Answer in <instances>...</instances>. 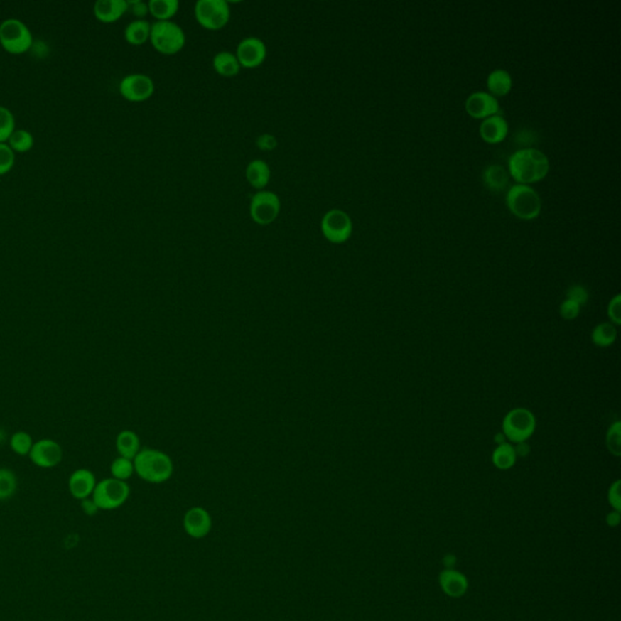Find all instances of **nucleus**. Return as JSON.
<instances>
[{
	"mask_svg": "<svg viewBox=\"0 0 621 621\" xmlns=\"http://www.w3.org/2000/svg\"><path fill=\"white\" fill-rule=\"evenodd\" d=\"M152 25L146 20H134L125 27V40L131 45L145 44L151 37Z\"/></svg>",
	"mask_w": 621,
	"mask_h": 621,
	"instance_id": "5701e85b",
	"label": "nucleus"
},
{
	"mask_svg": "<svg viewBox=\"0 0 621 621\" xmlns=\"http://www.w3.org/2000/svg\"><path fill=\"white\" fill-rule=\"evenodd\" d=\"M480 136L488 144H499L504 141L509 134V124L505 118L499 114L489 117L483 120L480 129Z\"/></svg>",
	"mask_w": 621,
	"mask_h": 621,
	"instance_id": "a211bd4d",
	"label": "nucleus"
},
{
	"mask_svg": "<svg viewBox=\"0 0 621 621\" xmlns=\"http://www.w3.org/2000/svg\"><path fill=\"white\" fill-rule=\"evenodd\" d=\"M148 13L158 21H170L176 15L180 3L178 0H149Z\"/></svg>",
	"mask_w": 621,
	"mask_h": 621,
	"instance_id": "a878e982",
	"label": "nucleus"
},
{
	"mask_svg": "<svg viewBox=\"0 0 621 621\" xmlns=\"http://www.w3.org/2000/svg\"><path fill=\"white\" fill-rule=\"evenodd\" d=\"M97 485V480L94 473L87 468H78L68 478V490L72 497L77 500H84L92 497Z\"/></svg>",
	"mask_w": 621,
	"mask_h": 621,
	"instance_id": "dca6fc26",
	"label": "nucleus"
},
{
	"mask_svg": "<svg viewBox=\"0 0 621 621\" xmlns=\"http://www.w3.org/2000/svg\"><path fill=\"white\" fill-rule=\"evenodd\" d=\"M195 20L204 28H224L231 18V9L226 0H198L195 5Z\"/></svg>",
	"mask_w": 621,
	"mask_h": 621,
	"instance_id": "6e6552de",
	"label": "nucleus"
},
{
	"mask_svg": "<svg viewBox=\"0 0 621 621\" xmlns=\"http://www.w3.org/2000/svg\"><path fill=\"white\" fill-rule=\"evenodd\" d=\"M483 181L489 190L500 192L509 185V174L502 166H489L483 171Z\"/></svg>",
	"mask_w": 621,
	"mask_h": 621,
	"instance_id": "393cba45",
	"label": "nucleus"
},
{
	"mask_svg": "<svg viewBox=\"0 0 621 621\" xmlns=\"http://www.w3.org/2000/svg\"><path fill=\"white\" fill-rule=\"evenodd\" d=\"M245 178L248 183L259 191L265 190L271 180V169L265 161L254 159L249 163L245 169Z\"/></svg>",
	"mask_w": 621,
	"mask_h": 621,
	"instance_id": "aec40b11",
	"label": "nucleus"
},
{
	"mask_svg": "<svg viewBox=\"0 0 621 621\" xmlns=\"http://www.w3.org/2000/svg\"><path fill=\"white\" fill-rule=\"evenodd\" d=\"M607 446L609 452L615 456L621 455V425L619 421L614 423L609 428L607 433Z\"/></svg>",
	"mask_w": 621,
	"mask_h": 621,
	"instance_id": "f704fd0d",
	"label": "nucleus"
},
{
	"mask_svg": "<svg viewBox=\"0 0 621 621\" xmlns=\"http://www.w3.org/2000/svg\"><path fill=\"white\" fill-rule=\"evenodd\" d=\"M17 477L13 470L0 468V500H8L16 493Z\"/></svg>",
	"mask_w": 621,
	"mask_h": 621,
	"instance_id": "c756f323",
	"label": "nucleus"
},
{
	"mask_svg": "<svg viewBox=\"0 0 621 621\" xmlns=\"http://www.w3.org/2000/svg\"><path fill=\"white\" fill-rule=\"evenodd\" d=\"M439 584L444 593L450 597L464 596L468 588L466 576L456 572L455 569H444L439 576Z\"/></svg>",
	"mask_w": 621,
	"mask_h": 621,
	"instance_id": "6ab92c4d",
	"label": "nucleus"
},
{
	"mask_svg": "<svg viewBox=\"0 0 621 621\" xmlns=\"http://www.w3.org/2000/svg\"><path fill=\"white\" fill-rule=\"evenodd\" d=\"M16 129L14 113L5 106H0V144L8 142L9 137Z\"/></svg>",
	"mask_w": 621,
	"mask_h": 621,
	"instance_id": "473e14b6",
	"label": "nucleus"
},
{
	"mask_svg": "<svg viewBox=\"0 0 621 621\" xmlns=\"http://www.w3.org/2000/svg\"><path fill=\"white\" fill-rule=\"evenodd\" d=\"M14 152L25 153L34 146V137L26 129H15L6 142Z\"/></svg>",
	"mask_w": 621,
	"mask_h": 621,
	"instance_id": "c85d7f7f",
	"label": "nucleus"
},
{
	"mask_svg": "<svg viewBox=\"0 0 621 621\" xmlns=\"http://www.w3.org/2000/svg\"><path fill=\"white\" fill-rule=\"evenodd\" d=\"M33 444L32 436L26 431H17L10 438V448L18 456H28Z\"/></svg>",
	"mask_w": 621,
	"mask_h": 621,
	"instance_id": "7c9ffc66",
	"label": "nucleus"
},
{
	"mask_svg": "<svg viewBox=\"0 0 621 621\" xmlns=\"http://www.w3.org/2000/svg\"><path fill=\"white\" fill-rule=\"evenodd\" d=\"M619 512H620V511H615V509H614L613 512L608 514V516H607V523H608V526H615L619 524V522H620V514H619Z\"/></svg>",
	"mask_w": 621,
	"mask_h": 621,
	"instance_id": "c03bdc74",
	"label": "nucleus"
},
{
	"mask_svg": "<svg viewBox=\"0 0 621 621\" xmlns=\"http://www.w3.org/2000/svg\"><path fill=\"white\" fill-rule=\"evenodd\" d=\"M16 156L6 142L0 144V175L6 174L13 169Z\"/></svg>",
	"mask_w": 621,
	"mask_h": 621,
	"instance_id": "72a5a7b5",
	"label": "nucleus"
},
{
	"mask_svg": "<svg viewBox=\"0 0 621 621\" xmlns=\"http://www.w3.org/2000/svg\"><path fill=\"white\" fill-rule=\"evenodd\" d=\"M212 526V516L203 507H191L183 516V529L191 538H205L210 533Z\"/></svg>",
	"mask_w": 621,
	"mask_h": 621,
	"instance_id": "4468645a",
	"label": "nucleus"
},
{
	"mask_svg": "<svg viewBox=\"0 0 621 621\" xmlns=\"http://www.w3.org/2000/svg\"><path fill=\"white\" fill-rule=\"evenodd\" d=\"M608 315L610 319V323L614 324L615 327L620 325L621 323V296L617 295L614 296L608 306Z\"/></svg>",
	"mask_w": 621,
	"mask_h": 621,
	"instance_id": "e433bc0d",
	"label": "nucleus"
},
{
	"mask_svg": "<svg viewBox=\"0 0 621 621\" xmlns=\"http://www.w3.org/2000/svg\"><path fill=\"white\" fill-rule=\"evenodd\" d=\"M514 452H516V455L517 456H526L529 454L530 447L529 444L526 443V442H521V443H516L514 446Z\"/></svg>",
	"mask_w": 621,
	"mask_h": 621,
	"instance_id": "37998d69",
	"label": "nucleus"
},
{
	"mask_svg": "<svg viewBox=\"0 0 621 621\" xmlns=\"http://www.w3.org/2000/svg\"><path fill=\"white\" fill-rule=\"evenodd\" d=\"M134 473H135V468H134L133 460L126 459L123 456H118L113 460L111 464V475L113 478L126 482Z\"/></svg>",
	"mask_w": 621,
	"mask_h": 621,
	"instance_id": "2f4dec72",
	"label": "nucleus"
},
{
	"mask_svg": "<svg viewBox=\"0 0 621 621\" xmlns=\"http://www.w3.org/2000/svg\"><path fill=\"white\" fill-rule=\"evenodd\" d=\"M28 458L32 461V464L38 468H56L63 461V447L54 439H39L37 442H34Z\"/></svg>",
	"mask_w": 621,
	"mask_h": 621,
	"instance_id": "f8f14e48",
	"label": "nucleus"
},
{
	"mask_svg": "<svg viewBox=\"0 0 621 621\" xmlns=\"http://www.w3.org/2000/svg\"><path fill=\"white\" fill-rule=\"evenodd\" d=\"M580 308H581V306H579L578 303L567 298L559 307V313H561V315L564 319L572 320V319H576L579 315Z\"/></svg>",
	"mask_w": 621,
	"mask_h": 621,
	"instance_id": "4c0bfd02",
	"label": "nucleus"
},
{
	"mask_svg": "<svg viewBox=\"0 0 621 621\" xmlns=\"http://www.w3.org/2000/svg\"><path fill=\"white\" fill-rule=\"evenodd\" d=\"M492 461L499 470H509L512 468L517 461L514 446L509 442L497 446L492 455Z\"/></svg>",
	"mask_w": 621,
	"mask_h": 621,
	"instance_id": "bb28decb",
	"label": "nucleus"
},
{
	"mask_svg": "<svg viewBox=\"0 0 621 621\" xmlns=\"http://www.w3.org/2000/svg\"><path fill=\"white\" fill-rule=\"evenodd\" d=\"M82 509H83L84 512L89 514V516H94V514L99 511L97 506H96V504L94 502L92 497H87V499L82 500Z\"/></svg>",
	"mask_w": 621,
	"mask_h": 621,
	"instance_id": "79ce46f5",
	"label": "nucleus"
},
{
	"mask_svg": "<svg viewBox=\"0 0 621 621\" xmlns=\"http://www.w3.org/2000/svg\"><path fill=\"white\" fill-rule=\"evenodd\" d=\"M281 212V199L274 192L259 191L250 202V216L254 222L267 226L277 219Z\"/></svg>",
	"mask_w": 621,
	"mask_h": 621,
	"instance_id": "9d476101",
	"label": "nucleus"
},
{
	"mask_svg": "<svg viewBox=\"0 0 621 621\" xmlns=\"http://www.w3.org/2000/svg\"><path fill=\"white\" fill-rule=\"evenodd\" d=\"M567 298L578 303L579 306H584L588 301V290L581 286H571L567 291Z\"/></svg>",
	"mask_w": 621,
	"mask_h": 621,
	"instance_id": "c9c22d12",
	"label": "nucleus"
},
{
	"mask_svg": "<svg viewBox=\"0 0 621 621\" xmlns=\"http://www.w3.org/2000/svg\"><path fill=\"white\" fill-rule=\"evenodd\" d=\"M119 92L130 102H144L154 94L153 79L142 73L125 75L120 82Z\"/></svg>",
	"mask_w": 621,
	"mask_h": 621,
	"instance_id": "9b49d317",
	"label": "nucleus"
},
{
	"mask_svg": "<svg viewBox=\"0 0 621 621\" xmlns=\"http://www.w3.org/2000/svg\"><path fill=\"white\" fill-rule=\"evenodd\" d=\"M456 559L454 556L449 555L444 558V566H446V569H454V563H455Z\"/></svg>",
	"mask_w": 621,
	"mask_h": 621,
	"instance_id": "a18cd8bd",
	"label": "nucleus"
},
{
	"mask_svg": "<svg viewBox=\"0 0 621 621\" xmlns=\"http://www.w3.org/2000/svg\"><path fill=\"white\" fill-rule=\"evenodd\" d=\"M128 11L126 0H97L94 4V15L99 22L112 23Z\"/></svg>",
	"mask_w": 621,
	"mask_h": 621,
	"instance_id": "f3484780",
	"label": "nucleus"
},
{
	"mask_svg": "<svg viewBox=\"0 0 621 621\" xmlns=\"http://www.w3.org/2000/svg\"><path fill=\"white\" fill-rule=\"evenodd\" d=\"M609 504L613 506L615 511H620L621 500H620V480H617L612 487L609 488L608 493Z\"/></svg>",
	"mask_w": 621,
	"mask_h": 621,
	"instance_id": "ea45409f",
	"label": "nucleus"
},
{
	"mask_svg": "<svg viewBox=\"0 0 621 621\" xmlns=\"http://www.w3.org/2000/svg\"><path fill=\"white\" fill-rule=\"evenodd\" d=\"M489 92H492L490 95L494 97H502L511 92L512 89V78L509 75V72L504 70H495L489 75L488 80H487Z\"/></svg>",
	"mask_w": 621,
	"mask_h": 621,
	"instance_id": "b1692460",
	"label": "nucleus"
},
{
	"mask_svg": "<svg viewBox=\"0 0 621 621\" xmlns=\"http://www.w3.org/2000/svg\"><path fill=\"white\" fill-rule=\"evenodd\" d=\"M536 428V418L530 410L516 408L506 414L502 423V433L512 443L526 442Z\"/></svg>",
	"mask_w": 621,
	"mask_h": 621,
	"instance_id": "0eeeda50",
	"label": "nucleus"
},
{
	"mask_svg": "<svg viewBox=\"0 0 621 621\" xmlns=\"http://www.w3.org/2000/svg\"><path fill=\"white\" fill-rule=\"evenodd\" d=\"M149 39L154 49L164 55L178 54L186 44V34L183 29L173 21L152 23Z\"/></svg>",
	"mask_w": 621,
	"mask_h": 621,
	"instance_id": "7ed1b4c3",
	"label": "nucleus"
},
{
	"mask_svg": "<svg viewBox=\"0 0 621 621\" xmlns=\"http://www.w3.org/2000/svg\"><path fill=\"white\" fill-rule=\"evenodd\" d=\"M267 48L262 39L257 37H247L240 40L237 46L236 56L240 66L255 68L265 61Z\"/></svg>",
	"mask_w": 621,
	"mask_h": 621,
	"instance_id": "ddd939ff",
	"label": "nucleus"
},
{
	"mask_svg": "<svg viewBox=\"0 0 621 621\" xmlns=\"http://www.w3.org/2000/svg\"><path fill=\"white\" fill-rule=\"evenodd\" d=\"M494 439H495V442H497V446L506 443V441H507V439H506L505 435H504L502 432H499L497 435H495V438Z\"/></svg>",
	"mask_w": 621,
	"mask_h": 621,
	"instance_id": "49530a36",
	"label": "nucleus"
},
{
	"mask_svg": "<svg viewBox=\"0 0 621 621\" xmlns=\"http://www.w3.org/2000/svg\"><path fill=\"white\" fill-rule=\"evenodd\" d=\"M256 145L262 151H272L277 147V139L271 134H264L257 139Z\"/></svg>",
	"mask_w": 621,
	"mask_h": 621,
	"instance_id": "a19ab883",
	"label": "nucleus"
},
{
	"mask_svg": "<svg viewBox=\"0 0 621 621\" xmlns=\"http://www.w3.org/2000/svg\"><path fill=\"white\" fill-rule=\"evenodd\" d=\"M509 168L512 178L519 185H529L538 183L546 176L550 163L541 151L523 148L511 156Z\"/></svg>",
	"mask_w": 621,
	"mask_h": 621,
	"instance_id": "f257e3e1",
	"label": "nucleus"
},
{
	"mask_svg": "<svg viewBox=\"0 0 621 621\" xmlns=\"http://www.w3.org/2000/svg\"><path fill=\"white\" fill-rule=\"evenodd\" d=\"M506 203L511 212L519 219H536L541 212L540 195L528 185L511 187L506 197Z\"/></svg>",
	"mask_w": 621,
	"mask_h": 621,
	"instance_id": "20e7f679",
	"label": "nucleus"
},
{
	"mask_svg": "<svg viewBox=\"0 0 621 621\" xmlns=\"http://www.w3.org/2000/svg\"><path fill=\"white\" fill-rule=\"evenodd\" d=\"M116 448L119 456L134 460V458L141 450L140 438L134 431H120L117 436Z\"/></svg>",
	"mask_w": 621,
	"mask_h": 621,
	"instance_id": "412c9836",
	"label": "nucleus"
},
{
	"mask_svg": "<svg viewBox=\"0 0 621 621\" xmlns=\"http://www.w3.org/2000/svg\"><path fill=\"white\" fill-rule=\"evenodd\" d=\"M617 327L612 323L598 324L593 329L591 338H593V344L598 347H609L615 342L617 340Z\"/></svg>",
	"mask_w": 621,
	"mask_h": 621,
	"instance_id": "cd10ccee",
	"label": "nucleus"
},
{
	"mask_svg": "<svg viewBox=\"0 0 621 621\" xmlns=\"http://www.w3.org/2000/svg\"><path fill=\"white\" fill-rule=\"evenodd\" d=\"M465 107L468 114L476 119H487L500 111L497 99L483 92H473L472 95L468 96Z\"/></svg>",
	"mask_w": 621,
	"mask_h": 621,
	"instance_id": "2eb2a0df",
	"label": "nucleus"
},
{
	"mask_svg": "<svg viewBox=\"0 0 621 621\" xmlns=\"http://www.w3.org/2000/svg\"><path fill=\"white\" fill-rule=\"evenodd\" d=\"M128 11H131L137 20H144V17L148 14V4L141 0H131L128 1Z\"/></svg>",
	"mask_w": 621,
	"mask_h": 621,
	"instance_id": "58836bf2",
	"label": "nucleus"
},
{
	"mask_svg": "<svg viewBox=\"0 0 621 621\" xmlns=\"http://www.w3.org/2000/svg\"><path fill=\"white\" fill-rule=\"evenodd\" d=\"M133 461L135 473L147 483L161 485L169 480L174 473L171 458L158 449L144 448Z\"/></svg>",
	"mask_w": 621,
	"mask_h": 621,
	"instance_id": "f03ea898",
	"label": "nucleus"
},
{
	"mask_svg": "<svg viewBox=\"0 0 621 621\" xmlns=\"http://www.w3.org/2000/svg\"><path fill=\"white\" fill-rule=\"evenodd\" d=\"M212 67H214L216 73H219L222 77H227V78L238 75L240 68H242L236 54H232L230 51L217 53L212 58Z\"/></svg>",
	"mask_w": 621,
	"mask_h": 621,
	"instance_id": "4be33fe9",
	"label": "nucleus"
},
{
	"mask_svg": "<svg viewBox=\"0 0 621 621\" xmlns=\"http://www.w3.org/2000/svg\"><path fill=\"white\" fill-rule=\"evenodd\" d=\"M320 231L324 238L334 244L347 242L352 236V220L347 212L340 209H332L324 214L320 221Z\"/></svg>",
	"mask_w": 621,
	"mask_h": 621,
	"instance_id": "1a4fd4ad",
	"label": "nucleus"
},
{
	"mask_svg": "<svg viewBox=\"0 0 621 621\" xmlns=\"http://www.w3.org/2000/svg\"><path fill=\"white\" fill-rule=\"evenodd\" d=\"M33 44V36L25 22L6 18L0 23V45L14 55L23 54Z\"/></svg>",
	"mask_w": 621,
	"mask_h": 621,
	"instance_id": "423d86ee",
	"label": "nucleus"
},
{
	"mask_svg": "<svg viewBox=\"0 0 621 621\" xmlns=\"http://www.w3.org/2000/svg\"><path fill=\"white\" fill-rule=\"evenodd\" d=\"M129 495H130V487L126 482L109 477L97 482L92 499L97 506V509L112 511L124 505L129 499Z\"/></svg>",
	"mask_w": 621,
	"mask_h": 621,
	"instance_id": "39448f33",
	"label": "nucleus"
}]
</instances>
